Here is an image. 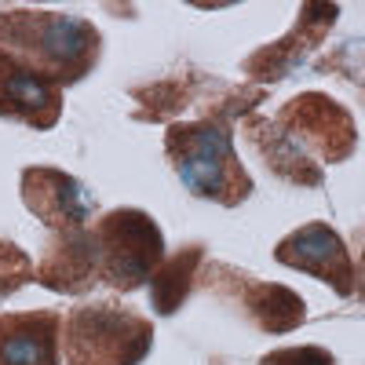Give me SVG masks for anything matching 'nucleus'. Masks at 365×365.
Returning <instances> with one entry per match:
<instances>
[{
  "label": "nucleus",
  "mask_w": 365,
  "mask_h": 365,
  "mask_svg": "<svg viewBox=\"0 0 365 365\" xmlns=\"http://www.w3.org/2000/svg\"><path fill=\"white\" fill-rule=\"evenodd\" d=\"M249 307L270 332H289L292 325L303 322V299L282 285H256L249 292Z\"/></svg>",
  "instance_id": "9d476101"
},
{
  "label": "nucleus",
  "mask_w": 365,
  "mask_h": 365,
  "mask_svg": "<svg viewBox=\"0 0 365 365\" xmlns=\"http://www.w3.org/2000/svg\"><path fill=\"white\" fill-rule=\"evenodd\" d=\"M91 249H96V274L103 282L113 289H135L161 259V234L143 212H113L91 234Z\"/></svg>",
  "instance_id": "20e7f679"
},
{
  "label": "nucleus",
  "mask_w": 365,
  "mask_h": 365,
  "mask_svg": "<svg viewBox=\"0 0 365 365\" xmlns=\"http://www.w3.org/2000/svg\"><path fill=\"white\" fill-rule=\"evenodd\" d=\"M285 125L292 128V139H307L311 146H318V154L329 161H340L351 154L354 146V128H351V117L329 103L325 96H303L289 106L285 113Z\"/></svg>",
  "instance_id": "6e6552de"
},
{
  "label": "nucleus",
  "mask_w": 365,
  "mask_h": 365,
  "mask_svg": "<svg viewBox=\"0 0 365 365\" xmlns=\"http://www.w3.org/2000/svg\"><path fill=\"white\" fill-rule=\"evenodd\" d=\"M0 113L48 128L58 117V84L0 51Z\"/></svg>",
  "instance_id": "0eeeda50"
},
{
  "label": "nucleus",
  "mask_w": 365,
  "mask_h": 365,
  "mask_svg": "<svg viewBox=\"0 0 365 365\" xmlns=\"http://www.w3.org/2000/svg\"><path fill=\"white\" fill-rule=\"evenodd\" d=\"M58 318L0 314V365H55L58 361Z\"/></svg>",
  "instance_id": "1a4fd4ad"
},
{
  "label": "nucleus",
  "mask_w": 365,
  "mask_h": 365,
  "mask_svg": "<svg viewBox=\"0 0 365 365\" xmlns=\"http://www.w3.org/2000/svg\"><path fill=\"white\" fill-rule=\"evenodd\" d=\"M22 190H26V205L58 234L84 230V220L91 216V208H96L91 197L70 175L51 172V168H29L22 175Z\"/></svg>",
  "instance_id": "423d86ee"
},
{
  "label": "nucleus",
  "mask_w": 365,
  "mask_h": 365,
  "mask_svg": "<svg viewBox=\"0 0 365 365\" xmlns=\"http://www.w3.org/2000/svg\"><path fill=\"white\" fill-rule=\"evenodd\" d=\"M150 336V325L128 311L81 307L66 318V365H135Z\"/></svg>",
  "instance_id": "7ed1b4c3"
},
{
  "label": "nucleus",
  "mask_w": 365,
  "mask_h": 365,
  "mask_svg": "<svg viewBox=\"0 0 365 365\" xmlns=\"http://www.w3.org/2000/svg\"><path fill=\"white\" fill-rule=\"evenodd\" d=\"M29 278H37V267L26 259L22 249L8 245V241H0V296L15 292V289H19L22 282H29Z\"/></svg>",
  "instance_id": "f8f14e48"
},
{
  "label": "nucleus",
  "mask_w": 365,
  "mask_h": 365,
  "mask_svg": "<svg viewBox=\"0 0 365 365\" xmlns=\"http://www.w3.org/2000/svg\"><path fill=\"white\" fill-rule=\"evenodd\" d=\"M197 263V249L190 252H179L175 259H168L158 274H154V285H150V296H154V307L161 314H168L175 303L187 296V282H190V270Z\"/></svg>",
  "instance_id": "9b49d317"
},
{
  "label": "nucleus",
  "mask_w": 365,
  "mask_h": 365,
  "mask_svg": "<svg viewBox=\"0 0 365 365\" xmlns=\"http://www.w3.org/2000/svg\"><path fill=\"white\" fill-rule=\"evenodd\" d=\"M0 44H8L11 58L48 77L51 84H73L96 63L99 34L81 19L11 11V15H0Z\"/></svg>",
  "instance_id": "f257e3e1"
},
{
  "label": "nucleus",
  "mask_w": 365,
  "mask_h": 365,
  "mask_svg": "<svg viewBox=\"0 0 365 365\" xmlns=\"http://www.w3.org/2000/svg\"><path fill=\"white\" fill-rule=\"evenodd\" d=\"M278 259L296 267V270H307L314 278L329 282L336 292H351L358 282V270L351 263V256L344 252V241L332 234L325 223H311L296 234H289L282 245H278Z\"/></svg>",
  "instance_id": "39448f33"
},
{
  "label": "nucleus",
  "mask_w": 365,
  "mask_h": 365,
  "mask_svg": "<svg viewBox=\"0 0 365 365\" xmlns=\"http://www.w3.org/2000/svg\"><path fill=\"white\" fill-rule=\"evenodd\" d=\"M358 278H361V285H365V259H361V274H358ZM358 278H354V282H358Z\"/></svg>",
  "instance_id": "4468645a"
},
{
  "label": "nucleus",
  "mask_w": 365,
  "mask_h": 365,
  "mask_svg": "<svg viewBox=\"0 0 365 365\" xmlns=\"http://www.w3.org/2000/svg\"><path fill=\"white\" fill-rule=\"evenodd\" d=\"M168 154L182 182L201 194L234 205L249 194V175L241 172L234 146L216 125H179L168 132Z\"/></svg>",
  "instance_id": "f03ea898"
},
{
  "label": "nucleus",
  "mask_w": 365,
  "mask_h": 365,
  "mask_svg": "<svg viewBox=\"0 0 365 365\" xmlns=\"http://www.w3.org/2000/svg\"><path fill=\"white\" fill-rule=\"evenodd\" d=\"M259 365H332V358L318 347H292V351H274Z\"/></svg>",
  "instance_id": "ddd939ff"
}]
</instances>
